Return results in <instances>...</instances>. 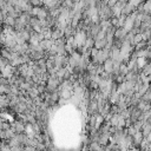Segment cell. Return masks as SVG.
Here are the masks:
<instances>
[{"instance_id":"obj_1","label":"cell","mask_w":151,"mask_h":151,"mask_svg":"<svg viewBox=\"0 0 151 151\" xmlns=\"http://www.w3.org/2000/svg\"><path fill=\"white\" fill-rule=\"evenodd\" d=\"M143 12L145 14L151 15V1H147V2H144L143 4Z\"/></svg>"},{"instance_id":"obj_2","label":"cell","mask_w":151,"mask_h":151,"mask_svg":"<svg viewBox=\"0 0 151 151\" xmlns=\"http://www.w3.org/2000/svg\"><path fill=\"white\" fill-rule=\"evenodd\" d=\"M150 106H151V103H150Z\"/></svg>"}]
</instances>
